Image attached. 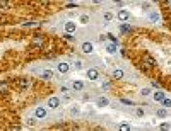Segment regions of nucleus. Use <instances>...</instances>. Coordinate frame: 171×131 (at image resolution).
I'll use <instances>...</instances> for the list:
<instances>
[{
  "instance_id": "f257e3e1",
  "label": "nucleus",
  "mask_w": 171,
  "mask_h": 131,
  "mask_svg": "<svg viewBox=\"0 0 171 131\" xmlns=\"http://www.w3.org/2000/svg\"><path fill=\"white\" fill-rule=\"evenodd\" d=\"M33 116H34L36 119H45V118L48 116V109H46V107H43V106H38V107L34 109Z\"/></svg>"
},
{
  "instance_id": "f03ea898",
  "label": "nucleus",
  "mask_w": 171,
  "mask_h": 131,
  "mask_svg": "<svg viewBox=\"0 0 171 131\" xmlns=\"http://www.w3.org/2000/svg\"><path fill=\"white\" fill-rule=\"evenodd\" d=\"M81 51H82L84 55H91V53L94 51V44H92L91 41H84V43L81 44Z\"/></svg>"
},
{
  "instance_id": "7ed1b4c3",
  "label": "nucleus",
  "mask_w": 171,
  "mask_h": 131,
  "mask_svg": "<svg viewBox=\"0 0 171 131\" xmlns=\"http://www.w3.org/2000/svg\"><path fill=\"white\" fill-rule=\"evenodd\" d=\"M69 70H70V65H69L67 61H58V63H57V72H58V73L67 75Z\"/></svg>"
},
{
  "instance_id": "20e7f679",
  "label": "nucleus",
  "mask_w": 171,
  "mask_h": 131,
  "mask_svg": "<svg viewBox=\"0 0 171 131\" xmlns=\"http://www.w3.org/2000/svg\"><path fill=\"white\" fill-rule=\"evenodd\" d=\"M86 78L91 80V82L98 80V78H99V70H98V68H89V70L86 72Z\"/></svg>"
},
{
  "instance_id": "39448f33",
  "label": "nucleus",
  "mask_w": 171,
  "mask_h": 131,
  "mask_svg": "<svg viewBox=\"0 0 171 131\" xmlns=\"http://www.w3.org/2000/svg\"><path fill=\"white\" fill-rule=\"evenodd\" d=\"M17 87H19V90H27L31 87V80L29 78H21L17 82Z\"/></svg>"
},
{
  "instance_id": "423d86ee",
  "label": "nucleus",
  "mask_w": 171,
  "mask_h": 131,
  "mask_svg": "<svg viewBox=\"0 0 171 131\" xmlns=\"http://www.w3.org/2000/svg\"><path fill=\"white\" fill-rule=\"evenodd\" d=\"M116 19H118V20H122V22H127V20L130 19V12H128V10H123V9H122V10H120V12L116 14Z\"/></svg>"
},
{
  "instance_id": "0eeeda50",
  "label": "nucleus",
  "mask_w": 171,
  "mask_h": 131,
  "mask_svg": "<svg viewBox=\"0 0 171 131\" xmlns=\"http://www.w3.org/2000/svg\"><path fill=\"white\" fill-rule=\"evenodd\" d=\"M46 104H48V109H57V107L60 106V99L53 95V97H50V99H48V102H46Z\"/></svg>"
},
{
  "instance_id": "6e6552de",
  "label": "nucleus",
  "mask_w": 171,
  "mask_h": 131,
  "mask_svg": "<svg viewBox=\"0 0 171 131\" xmlns=\"http://www.w3.org/2000/svg\"><path fill=\"white\" fill-rule=\"evenodd\" d=\"M96 106H98L99 109H103V107H108V106H110V101H108V97H98V99H96Z\"/></svg>"
},
{
  "instance_id": "1a4fd4ad",
  "label": "nucleus",
  "mask_w": 171,
  "mask_h": 131,
  "mask_svg": "<svg viewBox=\"0 0 171 131\" xmlns=\"http://www.w3.org/2000/svg\"><path fill=\"white\" fill-rule=\"evenodd\" d=\"M75 27H77V24H75L74 20H67V22H65V26H63L65 32H75Z\"/></svg>"
},
{
  "instance_id": "9d476101",
  "label": "nucleus",
  "mask_w": 171,
  "mask_h": 131,
  "mask_svg": "<svg viewBox=\"0 0 171 131\" xmlns=\"http://www.w3.org/2000/svg\"><path fill=\"white\" fill-rule=\"evenodd\" d=\"M43 44H45V38H43V36H34V38H33V46L43 48Z\"/></svg>"
},
{
  "instance_id": "9b49d317",
  "label": "nucleus",
  "mask_w": 171,
  "mask_h": 131,
  "mask_svg": "<svg viewBox=\"0 0 171 131\" xmlns=\"http://www.w3.org/2000/svg\"><path fill=\"white\" fill-rule=\"evenodd\" d=\"M39 77H41L43 80H51V78H53V70H50V68H48V70H43V72L39 73Z\"/></svg>"
},
{
  "instance_id": "f8f14e48",
  "label": "nucleus",
  "mask_w": 171,
  "mask_h": 131,
  "mask_svg": "<svg viewBox=\"0 0 171 131\" xmlns=\"http://www.w3.org/2000/svg\"><path fill=\"white\" fill-rule=\"evenodd\" d=\"M72 89L77 90V92H82V90H84V82H82V80H74V82H72Z\"/></svg>"
},
{
  "instance_id": "ddd939ff",
  "label": "nucleus",
  "mask_w": 171,
  "mask_h": 131,
  "mask_svg": "<svg viewBox=\"0 0 171 131\" xmlns=\"http://www.w3.org/2000/svg\"><path fill=\"white\" fill-rule=\"evenodd\" d=\"M106 51H108L110 55H115V53L118 51V44H116V43H108V44H106Z\"/></svg>"
},
{
  "instance_id": "4468645a",
  "label": "nucleus",
  "mask_w": 171,
  "mask_h": 131,
  "mask_svg": "<svg viewBox=\"0 0 171 131\" xmlns=\"http://www.w3.org/2000/svg\"><path fill=\"white\" fill-rule=\"evenodd\" d=\"M152 97H154V101H156V102H161V101H163L166 95H164V92H161V90H156Z\"/></svg>"
},
{
  "instance_id": "2eb2a0df",
  "label": "nucleus",
  "mask_w": 171,
  "mask_h": 131,
  "mask_svg": "<svg viewBox=\"0 0 171 131\" xmlns=\"http://www.w3.org/2000/svg\"><path fill=\"white\" fill-rule=\"evenodd\" d=\"M113 78H116V80L123 78V70H122V68H115V70H113Z\"/></svg>"
},
{
  "instance_id": "dca6fc26",
  "label": "nucleus",
  "mask_w": 171,
  "mask_h": 131,
  "mask_svg": "<svg viewBox=\"0 0 171 131\" xmlns=\"http://www.w3.org/2000/svg\"><path fill=\"white\" fill-rule=\"evenodd\" d=\"M144 63H146L147 66H156V65H158V63H156V60H154V58H151V56H146V58H144Z\"/></svg>"
},
{
  "instance_id": "f3484780",
  "label": "nucleus",
  "mask_w": 171,
  "mask_h": 131,
  "mask_svg": "<svg viewBox=\"0 0 171 131\" xmlns=\"http://www.w3.org/2000/svg\"><path fill=\"white\" fill-rule=\"evenodd\" d=\"M72 68H74V70H82L84 65H82L81 60H74V61H72Z\"/></svg>"
},
{
  "instance_id": "a211bd4d",
  "label": "nucleus",
  "mask_w": 171,
  "mask_h": 131,
  "mask_svg": "<svg viewBox=\"0 0 171 131\" xmlns=\"http://www.w3.org/2000/svg\"><path fill=\"white\" fill-rule=\"evenodd\" d=\"M103 19H104L106 22H111V20L115 19V15H113L111 12H104V14H103Z\"/></svg>"
},
{
  "instance_id": "6ab92c4d",
  "label": "nucleus",
  "mask_w": 171,
  "mask_h": 131,
  "mask_svg": "<svg viewBox=\"0 0 171 131\" xmlns=\"http://www.w3.org/2000/svg\"><path fill=\"white\" fill-rule=\"evenodd\" d=\"M79 22H81V24H84V26H86V24H89V15H87V14H82V15L79 17Z\"/></svg>"
},
{
  "instance_id": "aec40b11",
  "label": "nucleus",
  "mask_w": 171,
  "mask_h": 131,
  "mask_svg": "<svg viewBox=\"0 0 171 131\" xmlns=\"http://www.w3.org/2000/svg\"><path fill=\"white\" fill-rule=\"evenodd\" d=\"M7 92H9V85L2 82V84H0V95H5Z\"/></svg>"
},
{
  "instance_id": "412c9836",
  "label": "nucleus",
  "mask_w": 171,
  "mask_h": 131,
  "mask_svg": "<svg viewBox=\"0 0 171 131\" xmlns=\"http://www.w3.org/2000/svg\"><path fill=\"white\" fill-rule=\"evenodd\" d=\"M161 104H163V107H164V109H170V107H171V99L164 97V99L161 101Z\"/></svg>"
},
{
  "instance_id": "4be33fe9",
  "label": "nucleus",
  "mask_w": 171,
  "mask_h": 131,
  "mask_svg": "<svg viewBox=\"0 0 171 131\" xmlns=\"http://www.w3.org/2000/svg\"><path fill=\"white\" fill-rule=\"evenodd\" d=\"M132 128H130V124L128 123H122L120 126H118V131H130Z\"/></svg>"
},
{
  "instance_id": "5701e85b",
  "label": "nucleus",
  "mask_w": 171,
  "mask_h": 131,
  "mask_svg": "<svg viewBox=\"0 0 171 131\" xmlns=\"http://www.w3.org/2000/svg\"><path fill=\"white\" fill-rule=\"evenodd\" d=\"M149 19H151L152 22H158V20H159V14H158V12H151V14H149Z\"/></svg>"
},
{
  "instance_id": "b1692460",
  "label": "nucleus",
  "mask_w": 171,
  "mask_h": 131,
  "mask_svg": "<svg viewBox=\"0 0 171 131\" xmlns=\"http://www.w3.org/2000/svg\"><path fill=\"white\" fill-rule=\"evenodd\" d=\"M69 111H70V114H74V116H75V114H79V113H81V107H79V106H72Z\"/></svg>"
},
{
  "instance_id": "393cba45",
  "label": "nucleus",
  "mask_w": 171,
  "mask_h": 131,
  "mask_svg": "<svg viewBox=\"0 0 171 131\" xmlns=\"http://www.w3.org/2000/svg\"><path fill=\"white\" fill-rule=\"evenodd\" d=\"M158 116H159V118H166V116H168V109H164V107H163V109H158Z\"/></svg>"
},
{
  "instance_id": "a878e982",
  "label": "nucleus",
  "mask_w": 171,
  "mask_h": 131,
  "mask_svg": "<svg viewBox=\"0 0 171 131\" xmlns=\"http://www.w3.org/2000/svg\"><path fill=\"white\" fill-rule=\"evenodd\" d=\"M159 130H161V131H170L171 130V124H170V123H163V124L159 126Z\"/></svg>"
},
{
  "instance_id": "bb28decb",
  "label": "nucleus",
  "mask_w": 171,
  "mask_h": 131,
  "mask_svg": "<svg viewBox=\"0 0 171 131\" xmlns=\"http://www.w3.org/2000/svg\"><path fill=\"white\" fill-rule=\"evenodd\" d=\"M130 29H132V27H130V26H128V24H123V26H122V27H120V31H122V32H123V34H127V32H128V31H130Z\"/></svg>"
},
{
  "instance_id": "cd10ccee",
  "label": "nucleus",
  "mask_w": 171,
  "mask_h": 131,
  "mask_svg": "<svg viewBox=\"0 0 171 131\" xmlns=\"http://www.w3.org/2000/svg\"><path fill=\"white\" fill-rule=\"evenodd\" d=\"M135 114H137L139 118H144V114H146V113H144V109H142V107H137V109H135Z\"/></svg>"
},
{
  "instance_id": "c85d7f7f",
  "label": "nucleus",
  "mask_w": 171,
  "mask_h": 131,
  "mask_svg": "<svg viewBox=\"0 0 171 131\" xmlns=\"http://www.w3.org/2000/svg\"><path fill=\"white\" fill-rule=\"evenodd\" d=\"M149 94H151V89H149V87H146V89H142V90H140V95H144V97H146V95H149Z\"/></svg>"
},
{
  "instance_id": "c756f323",
  "label": "nucleus",
  "mask_w": 171,
  "mask_h": 131,
  "mask_svg": "<svg viewBox=\"0 0 171 131\" xmlns=\"http://www.w3.org/2000/svg\"><path fill=\"white\" fill-rule=\"evenodd\" d=\"M26 123H27V124H29V126H34V124H36V118H34V116H33V118H29V119H27V121H26Z\"/></svg>"
},
{
  "instance_id": "7c9ffc66",
  "label": "nucleus",
  "mask_w": 171,
  "mask_h": 131,
  "mask_svg": "<svg viewBox=\"0 0 171 131\" xmlns=\"http://www.w3.org/2000/svg\"><path fill=\"white\" fill-rule=\"evenodd\" d=\"M65 7H67V9H75L77 3H75V2H69V3H65Z\"/></svg>"
},
{
  "instance_id": "2f4dec72",
  "label": "nucleus",
  "mask_w": 171,
  "mask_h": 131,
  "mask_svg": "<svg viewBox=\"0 0 171 131\" xmlns=\"http://www.w3.org/2000/svg\"><path fill=\"white\" fill-rule=\"evenodd\" d=\"M122 104H125V106H134V101H128V99H122Z\"/></svg>"
},
{
  "instance_id": "473e14b6",
  "label": "nucleus",
  "mask_w": 171,
  "mask_h": 131,
  "mask_svg": "<svg viewBox=\"0 0 171 131\" xmlns=\"http://www.w3.org/2000/svg\"><path fill=\"white\" fill-rule=\"evenodd\" d=\"M9 5H10L9 2H5V0H0V7H2V9H5V7H9Z\"/></svg>"
},
{
  "instance_id": "72a5a7b5",
  "label": "nucleus",
  "mask_w": 171,
  "mask_h": 131,
  "mask_svg": "<svg viewBox=\"0 0 171 131\" xmlns=\"http://www.w3.org/2000/svg\"><path fill=\"white\" fill-rule=\"evenodd\" d=\"M60 92H62V94H67V92H69V87L62 85V87H60Z\"/></svg>"
},
{
  "instance_id": "f704fd0d",
  "label": "nucleus",
  "mask_w": 171,
  "mask_h": 131,
  "mask_svg": "<svg viewBox=\"0 0 171 131\" xmlns=\"http://www.w3.org/2000/svg\"><path fill=\"white\" fill-rule=\"evenodd\" d=\"M9 131H22V130H21V126H10Z\"/></svg>"
},
{
  "instance_id": "c9c22d12",
  "label": "nucleus",
  "mask_w": 171,
  "mask_h": 131,
  "mask_svg": "<svg viewBox=\"0 0 171 131\" xmlns=\"http://www.w3.org/2000/svg\"><path fill=\"white\" fill-rule=\"evenodd\" d=\"M101 87H103V89H106V90H108V89H110V82H108V80H106V82H103V85H101Z\"/></svg>"
},
{
  "instance_id": "e433bc0d",
  "label": "nucleus",
  "mask_w": 171,
  "mask_h": 131,
  "mask_svg": "<svg viewBox=\"0 0 171 131\" xmlns=\"http://www.w3.org/2000/svg\"><path fill=\"white\" fill-rule=\"evenodd\" d=\"M166 3H168V5H170V7H171V0H170V2H166Z\"/></svg>"
}]
</instances>
